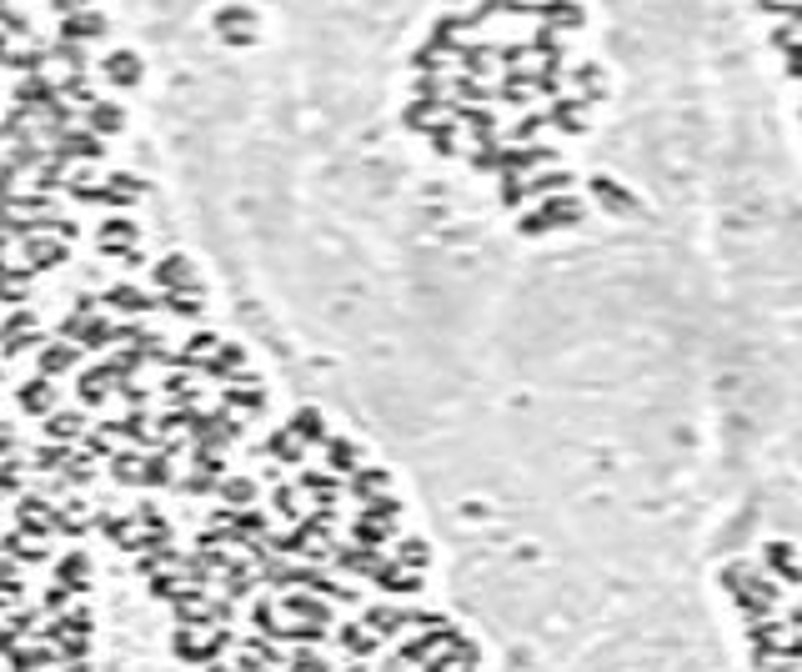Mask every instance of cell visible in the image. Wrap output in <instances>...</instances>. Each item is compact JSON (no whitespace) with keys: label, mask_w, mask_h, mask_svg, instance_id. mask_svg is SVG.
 <instances>
[{"label":"cell","mask_w":802,"mask_h":672,"mask_svg":"<svg viewBox=\"0 0 802 672\" xmlns=\"http://www.w3.org/2000/svg\"><path fill=\"white\" fill-rule=\"evenodd\" d=\"M762 562H767L777 577L802 582V567H797V557H792V547H787V542H767V547H762Z\"/></svg>","instance_id":"7a4b0ae2"},{"label":"cell","mask_w":802,"mask_h":672,"mask_svg":"<svg viewBox=\"0 0 802 672\" xmlns=\"http://www.w3.org/2000/svg\"><path fill=\"white\" fill-rule=\"evenodd\" d=\"M722 582H727V592H732V597H762V602H777V587H772L767 577H757V572H747L742 562H732V567H722Z\"/></svg>","instance_id":"6da1fadb"},{"label":"cell","mask_w":802,"mask_h":672,"mask_svg":"<svg viewBox=\"0 0 802 672\" xmlns=\"http://www.w3.org/2000/svg\"><path fill=\"white\" fill-rule=\"evenodd\" d=\"M767 672H792V662H772V667H767Z\"/></svg>","instance_id":"8992f818"},{"label":"cell","mask_w":802,"mask_h":672,"mask_svg":"<svg viewBox=\"0 0 802 672\" xmlns=\"http://www.w3.org/2000/svg\"><path fill=\"white\" fill-rule=\"evenodd\" d=\"M787 622H792V627L802 632V607H792V617H787Z\"/></svg>","instance_id":"5b68a950"},{"label":"cell","mask_w":802,"mask_h":672,"mask_svg":"<svg viewBox=\"0 0 802 672\" xmlns=\"http://www.w3.org/2000/svg\"><path fill=\"white\" fill-rule=\"evenodd\" d=\"M737 607H742V617H747V622H762V617H772V607H777V602H762V597H737Z\"/></svg>","instance_id":"3957f363"},{"label":"cell","mask_w":802,"mask_h":672,"mask_svg":"<svg viewBox=\"0 0 802 672\" xmlns=\"http://www.w3.org/2000/svg\"><path fill=\"white\" fill-rule=\"evenodd\" d=\"M777 662H802V637H782V647H777Z\"/></svg>","instance_id":"277c9868"}]
</instances>
